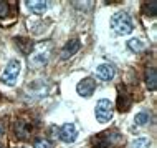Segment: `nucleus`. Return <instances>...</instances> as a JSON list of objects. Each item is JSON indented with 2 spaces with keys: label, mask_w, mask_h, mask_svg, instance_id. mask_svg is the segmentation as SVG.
I'll return each mask as SVG.
<instances>
[{
  "label": "nucleus",
  "mask_w": 157,
  "mask_h": 148,
  "mask_svg": "<svg viewBox=\"0 0 157 148\" xmlns=\"http://www.w3.org/2000/svg\"><path fill=\"white\" fill-rule=\"evenodd\" d=\"M124 143V137L117 132H106L93 138V148H116Z\"/></svg>",
  "instance_id": "obj_1"
},
{
  "label": "nucleus",
  "mask_w": 157,
  "mask_h": 148,
  "mask_svg": "<svg viewBox=\"0 0 157 148\" xmlns=\"http://www.w3.org/2000/svg\"><path fill=\"white\" fill-rule=\"evenodd\" d=\"M111 28L117 35H129L132 32L134 25H132V20L131 17L126 14V12H117V14L113 15L111 18Z\"/></svg>",
  "instance_id": "obj_2"
},
{
  "label": "nucleus",
  "mask_w": 157,
  "mask_h": 148,
  "mask_svg": "<svg viewBox=\"0 0 157 148\" xmlns=\"http://www.w3.org/2000/svg\"><path fill=\"white\" fill-rule=\"evenodd\" d=\"M20 68H22V65H20L18 60H10L8 65L5 67V70H3L0 80H2L5 85H10V87L15 85L17 78H18V75H20Z\"/></svg>",
  "instance_id": "obj_3"
},
{
  "label": "nucleus",
  "mask_w": 157,
  "mask_h": 148,
  "mask_svg": "<svg viewBox=\"0 0 157 148\" xmlns=\"http://www.w3.org/2000/svg\"><path fill=\"white\" fill-rule=\"evenodd\" d=\"M96 118L101 121V123H106L113 118V103L109 101L108 98H101L99 101L96 103Z\"/></svg>",
  "instance_id": "obj_4"
},
{
  "label": "nucleus",
  "mask_w": 157,
  "mask_h": 148,
  "mask_svg": "<svg viewBox=\"0 0 157 148\" xmlns=\"http://www.w3.org/2000/svg\"><path fill=\"white\" fill-rule=\"evenodd\" d=\"M13 133L18 140H28L32 133V125L25 120H17L13 123Z\"/></svg>",
  "instance_id": "obj_5"
},
{
  "label": "nucleus",
  "mask_w": 157,
  "mask_h": 148,
  "mask_svg": "<svg viewBox=\"0 0 157 148\" xmlns=\"http://www.w3.org/2000/svg\"><path fill=\"white\" fill-rule=\"evenodd\" d=\"M76 90H78V93L81 97L90 98V97L94 93V90H96V83H94V80H93V78H83L81 82L78 83Z\"/></svg>",
  "instance_id": "obj_6"
},
{
  "label": "nucleus",
  "mask_w": 157,
  "mask_h": 148,
  "mask_svg": "<svg viewBox=\"0 0 157 148\" xmlns=\"http://www.w3.org/2000/svg\"><path fill=\"white\" fill-rule=\"evenodd\" d=\"M58 133H60V138L65 143H73L76 140V137H78V128L73 123H66L61 126V130Z\"/></svg>",
  "instance_id": "obj_7"
},
{
  "label": "nucleus",
  "mask_w": 157,
  "mask_h": 148,
  "mask_svg": "<svg viewBox=\"0 0 157 148\" xmlns=\"http://www.w3.org/2000/svg\"><path fill=\"white\" fill-rule=\"evenodd\" d=\"M81 48V43H79V40L78 39H73V40H70L68 43L63 47L61 50V58H70V57H73V55L78 52V50Z\"/></svg>",
  "instance_id": "obj_8"
},
{
  "label": "nucleus",
  "mask_w": 157,
  "mask_h": 148,
  "mask_svg": "<svg viewBox=\"0 0 157 148\" xmlns=\"http://www.w3.org/2000/svg\"><path fill=\"white\" fill-rule=\"evenodd\" d=\"M96 75L101 80H104V82H109V80L114 78V68L109 63H103V65H99L96 68Z\"/></svg>",
  "instance_id": "obj_9"
},
{
  "label": "nucleus",
  "mask_w": 157,
  "mask_h": 148,
  "mask_svg": "<svg viewBox=\"0 0 157 148\" xmlns=\"http://www.w3.org/2000/svg\"><path fill=\"white\" fill-rule=\"evenodd\" d=\"M15 43H17V47H18L20 52L25 53V55H30L33 52V42L30 39H27V37H17Z\"/></svg>",
  "instance_id": "obj_10"
},
{
  "label": "nucleus",
  "mask_w": 157,
  "mask_h": 148,
  "mask_svg": "<svg viewBox=\"0 0 157 148\" xmlns=\"http://www.w3.org/2000/svg\"><path fill=\"white\" fill-rule=\"evenodd\" d=\"M46 5H48V3L41 2V0H28L27 2L28 10H32L33 14H36V15H43L46 12Z\"/></svg>",
  "instance_id": "obj_11"
},
{
  "label": "nucleus",
  "mask_w": 157,
  "mask_h": 148,
  "mask_svg": "<svg viewBox=\"0 0 157 148\" xmlns=\"http://www.w3.org/2000/svg\"><path fill=\"white\" fill-rule=\"evenodd\" d=\"M146 85L149 90H155L157 88V72L154 67L146 70Z\"/></svg>",
  "instance_id": "obj_12"
},
{
  "label": "nucleus",
  "mask_w": 157,
  "mask_h": 148,
  "mask_svg": "<svg viewBox=\"0 0 157 148\" xmlns=\"http://www.w3.org/2000/svg\"><path fill=\"white\" fill-rule=\"evenodd\" d=\"M131 103H132V98H131L127 93H119V95H117V110H119V112H126V110H129Z\"/></svg>",
  "instance_id": "obj_13"
},
{
  "label": "nucleus",
  "mask_w": 157,
  "mask_h": 148,
  "mask_svg": "<svg viewBox=\"0 0 157 148\" xmlns=\"http://www.w3.org/2000/svg\"><path fill=\"white\" fill-rule=\"evenodd\" d=\"M142 12L144 15H149V17H155L157 15V2H146L142 5Z\"/></svg>",
  "instance_id": "obj_14"
},
{
  "label": "nucleus",
  "mask_w": 157,
  "mask_h": 148,
  "mask_svg": "<svg viewBox=\"0 0 157 148\" xmlns=\"http://www.w3.org/2000/svg\"><path fill=\"white\" fill-rule=\"evenodd\" d=\"M149 121H151V115H149V112H139L137 115H136V118H134V123H136V125H139V126L147 125Z\"/></svg>",
  "instance_id": "obj_15"
},
{
  "label": "nucleus",
  "mask_w": 157,
  "mask_h": 148,
  "mask_svg": "<svg viewBox=\"0 0 157 148\" xmlns=\"http://www.w3.org/2000/svg\"><path fill=\"white\" fill-rule=\"evenodd\" d=\"M8 14H10V3L0 0V18H7Z\"/></svg>",
  "instance_id": "obj_16"
},
{
  "label": "nucleus",
  "mask_w": 157,
  "mask_h": 148,
  "mask_svg": "<svg viewBox=\"0 0 157 148\" xmlns=\"http://www.w3.org/2000/svg\"><path fill=\"white\" fill-rule=\"evenodd\" d=\"M127 45H129V50H132V52H141V50H144V43L141 40L134 39V40H131Z\"/></svg>",
  "instance_id": "obj_17"
},
{
  "label": "nucleus",
  "mask_w": 157,
  "mask_h": 148,
  "mask_svg": "<svg viewBox=\"0 0 157 148\" xmlns=\"http://www.w3.org/2000/svg\"><path fill=\"white\" fill-rule=\"evenodd\" d=\"M151 145V142H149V138H137L134 143H132V148H144V146H149Z\"/></svg>",
  "instance_id": "obj_18"
},
{
  "label": "nucleus",
  "mask_w": 157,
  "mask_h": 148,
  "mask_svg": "<svg viewBox=\"0 0 157 148\" xmlns=\"http://www.w3.org/2000/svg\"><path fill=\"white\" fill-rule=\"evenodd\" d=\"M33 146L35 148H50V142L45 140V138H36L33 142Z\"/></svg>",
  "instance_id": "obj_19"
},
{
  "label": "nucleus",
  "mask_w": 157,
  "mask_h": 148,
  "mask_svg": "<svg viewBox=\"0 0 157 148\" xmlns=\"http://www.w3.org/2000/svg\"><path fill=\"white\" fill-rule=\"evenodd\" d=\"M45 55H43V57H41V55H36V57L35 58H32V60H30V63H32V65L33 67H41V65H45Z\"/></svg>",
  "instance_id": "obj_20"
},
{
  "label": "nucleus",
  "mask_w": 157,
  "mask_h": 148,
  "mask_svg": "<svg viewBox=\"0 0 157 148\" xmlns=\"http://www.w3.org/2000/svg\"><path fill=\"white\" fill-rule=\"evenodd\" d=\"M3 133H5V125L0 121V135H3Z\"/></svg>",
  "instance_id": "obj_21"
},
{
  "label": "nucleus",
  "mask_w": 157,
  "mask_h": 148,
  "mask_svg": "<svg viewBox=\"0 0 157 148\" xmlns=\"http://www.w3.org/2000/svg\"><path fill=\"white\" fill-rule=\"evenodd\" d=\"M0 148H5V146H3V145H2V143H0Z\"/></svg>",
  "instance_id": "obj_22"
}]
</instances>
